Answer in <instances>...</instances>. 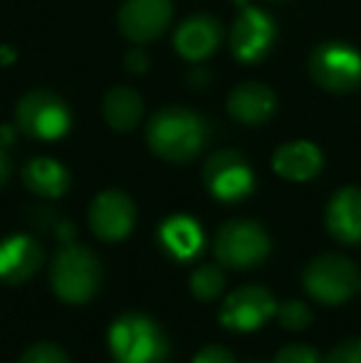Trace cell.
I'll return each mask as SVG.
<instances>
[{"label":"cell","mask_w":361,"mask_h":363,"mask_svg":"<svg viewBox=\"0 0 361 363\" xmlns=\"http://www.w3.org/2000/svg\"><path fill=\"white\" fill-rule=\"evenodd\" d=\"M149 146L156 156L171 163H186L203 151L208 141V126L198 114L181 106L164 109L149 121Z\"/></svg>","instance_id":"1"},{"label":"cell","mask_w":361,"mask_h":363,"mask_svg":"<svg viewBox=\"0 0 361 363\" xmlns=\"http://www.w3.org/2000/svg\"><path fill=\"white\" fill-rule=\"evenodd\" d=\"M274 314H277L279 324L289 331H302L312 324V311H309V306L297 299H289V301H284V304H279Z\"/></svg>","instance_id":"22"},{"label":"cell","mask_w":361,"mask_h":363,"mask_svg":"<svg viewBox=\"0 0 361 363\" xmlns=\"http://www.w3.org/2000/svg\"><path fill=\"white\" fill-rule=\"evenodd\" d=\"M136 220V208L131 198L121 191H104L91 201L89 208V228L96 238L106 242L124 240L131 233Z\"/></svg>","instance_id":"10"},{"label":"cell","mask_w":361,"mask_h":363,"mask_svg":"<svg viewBox=\"0 0 361 363\" xmlns=\"http://www.w3.org/2000/svg\"><path fill=\"white\" fill-rule=\"evenodd\" d=\"M18 129L38 141H55L67 134L70 109L52 91H30L15 109Z\"/></svg>","instance_id":"6"},{"label":"cell","mask_w":361,"mask_h":363,"mask_svg":"<svg viewBox=\"0 0 361 363\" xmlns=\"http://www.w3.org/2000/svg\"><path fill=\"white\" fill-rule=\"evenodd\" d=\"M226 289V274L213 264H203L191 274V291L196 299L211 301Z\"/></svg>","instance_id":"21"},{"label":"cell","mask_w":361,"mask_h":363,"mask_svg":"<svg viewBox=\"0 0 361 363\" xmlns=\"http://www.w3.org/2000/svg\"><path fill=\"white\" fill-rule=\"evenodd\" d=\"M309 74L327 91H352L361 82V55L342 43H327L309 57Z\"/></svg>","instance_id":"7"},{"label":"cell","mask_w":361,"mask_h":363,"mask_svg":"<svg viewBox=\"0 0 361 363\" xmlns=\"http://www.w3.org/2000/svg\"><path fill=\"white\" fill-rule=\"evenodd\" d=\"M109 351L116 363H166L169 339L149 316L124 314L109 329Z\"/></svg>","instance_id":"2"},{"label":"cell","mask_w":361,"mask_h":363,"mask_svg":"<svg viewBox=\"0 0 361 363\" xmlns=\"http://www.w3.org/2000/svg\"><path fill=\"white\" fill-rule=\"evenodd\" d=\"M203 181L211 196L223 203H233L245 198L255 186V178L248 161L238 151H218L206 161Z\"/></svg>","instance_id":"8"},{"label":"cell","mask_w":361,"mask_h":363,"mask_svg":"<svg viewBox=\"0 0 361 363\" xmlns=\"http://www.w3.org/2000/svg\"><path fill=\"white\" fill-rule=\"evenodd\" d=\"M159 240H161V247L174 259H181V262L193 259L203 247L201 228H198L196 220L186 216H174L164 220V225L159 230Z\"/></svg>","instance_id":"18"},{"label":"cell","mask_w":361,"mask_h":363,"mask_svg":"<svg viewBox=\"0 0 361 363\" xmlns=\"http://www.w3.org/2000/svg\"><path fill=\"white\" fill-rule=\"evenodd\" d=\"M43 264V247L30 235H13L0 242V282L23 284Z\"/></svg>","instance_id":"13"},{"label":"cell","mask_w":361,"mask_h":363,"mask_svg":"<svg viewBox=\"0 0 361 363\" xmlns=\"http://www.w3.org/2000/svg\"><path fill=\"white\" fill-rule=\"evenodd\" d=\"M270 252V238L252 220H228L216 235V257L223 267L250 269Z\"/></svg>","instance_id":"4"},{"label":"cell","mask_w":361,"mask_h":363,"mask_svg":"<svg viewBox=\"0 0 361 363\" xmlns=\"http://www.w3.org/2000/svg\"><path fill=\"white\" fill-rule=\"evenodd\" d=\"M274 40L270 15L257 8H245L231 33V50L240 62H257L267 55Z\"/></svg>","instance_id":"12"},{"label":"cell","mask_w":361,"mask_h":363,"mask_svg":"<svg viewBox=\"0 0 361 363\" xmlns=\"http://www.w3.org/2000/svg\"><path fill=\"white\" fill-rule=\"evenodd\" d=\"M272 168L287 181H309L322 168V151L309 141H292L274 151Z\"/></svg>","instance_id":"17"},{"label":"cell","mask_w":361,"mask_h":363,"mask_svg":"<svg viewBox=\"0 0 361 363\" xmlns=\"http://www.w3.org/2000/svg\"><path fill=\"white\" fill-rule=\"evenodd\" d=\"M257 363H260V361H257Z\"/></svg>","instance_id":"30"},{"label":"cell","mask_w":361,"mask_h":363,"mask_svg":"<svg viewBox=\"0 0 361 363\" xmlns=\"http://www.w3.org/2000/svg\"><path fill=\"white\" fill-rule=\"evenodd\" d=\"M193 363H238V361L226 346H206L203 351H198Z\"/></svg>","instance_id":"26"},{"label":"cell","mask_w":361,"mask_h":363,"mask_svg":"<svg viewBox=\"0 0 361 363\" xmlns=\"http://www.w3.org/2000/svg\"><path fill=\"white\" fill-rule=\"evenodd\" d=\"M304 289L322 304H342L359 289V272L342 255H322L312 259L302 274Z\"/></svg>","instance_id":"5"},{"label":"cell","mask_w":361,"mask_h":363,"mask_svg":"<svg viewBox=\"0 0 361 363\" xmlns=\"http://www.w3.org/2000/svg\"><path fill=\"white\" fill-rule=\"evenodd\" d=\"M274 311H277V304L270 291L250 284V287H240L228 294L221 309V324L231 331L245 334V331L260 329L270 316H274Z\"/></svg>","instance_id":"9"},{"label":"cell","mask_w":361,"mask_h":363,"mask_svg":"<svg viewBox=\"0 0 361 363\" xmlns=\"http://www.w3.org/2000/svg\"><path fill=\"white\" fill-rule=\"evenodd\" d=\"M18 363H70L67 354L55 344H35L20 356Z\"/></svg>","instance_id":"23"},{"label":"cell","mask_w":361,"mask_h":363,"mask_svg":"<svg viewBox=\"0 0 361 363\" xmlns=\"http://www.w3.org/2000/svg\"><path fill=\"white\" fill-rule=\"evenodd\" d=\"M274 111V94L265 84L245 82L228 96V114L240 124H262Z\"/></svg>","instance_id":"16"},{"label":"cell","mask_w":361,"mask_h":363,"mask_svg":"<svg viewBox=\"0 0 361 363\" xmlns=\"http://www.w3.org/2000/svg\"><path fill=\"white\" fill-rule=\"evenodd\" d=\"M8 176H10V161H8V156L0 151V186L8 181Z\"/></svg>","instance_id":"28"},{"label":"cell","mask_w":361,"mask_h":363,"mask_svg":"<svg viewBox=\"0 0 361 363\" xmlns=\"http://www.w3.org/2000/svg\"><path fill=\"white\" fill-rule=\"evenodd\" d=\"M274 363H322V356L307 344H292L277 351Z\"/></svg>","instance_id":"24"},{"label":"cell","mask_w":361,"mask_h":363,"mask_svg":"<svg viewBox=\"0 0 361 363\" xmlns=\"http://www.w3.org/2000/svg\"><path fill=\"white\" fill-rule=\"evenodd\" d=\"M327 363H361V339H349L334 346L327 356Z\"/></svg>","instance_id":"25"},{"label":"cell","mask_w":361,"mask_h":363,"mask_svg":"<svg viewBox=\"0 0 361 363\" xmlns=\"http://www.w3.org/2000/svg\"><path fill=\"white\" fill-rule=\"evenodd\" d=\"M99 259L84 245H67L55 255L50 284L62 301L84 304L99 287Z\"/></svg>","instance_id":"3"},{"label":"cell","mask_w":361,"mask_h":363,"mask_svg":"<svg viewBox=\"0 0 361 363\" xmlns=\"http://www.w3.org/2000/svg\"><path fill=\"white\" fill-rule=\"evenodd\" d=\"M174 43L183 60H188V62H201L208 55H213V50L221 43L218 20L208 18V15L188 18L186 23H181V28L176 30Z\"/></svg>","instance_id":"15"},{"label":"cell","mask_w":361,"mask_h":363,"mask_svg":"<svg viewBox=\"0 0 361 363\" xmlns=\"http://www.w3.org/2000/svg\"><path fill=\"white\" fill-rule=\"evenodd\" d=\"M141 96L129 86H116L104 96V119L111 129L116 131H131L141 119Z\"/></svg>","instance_id":"20"},{"label":"cell","mask_w":361,"mask_h":363,"mask_svg":"<svg viewBox=\"0 0 361 363\" xmlns=\"http://www.w3.org/2000/svg\"><path fill=\"white\" fill-rule=\"evenodd\" d=\"M359 291H361V279H359Z\"/></svg>","instance_id":"29"},{"label":"cell","mask_w":361,"mask_h":363,"mask_svg":"<svg viewBox=\"0 0 361 363\" xmlns=\"http://www.w3.org/2000/svg\"><path fill=\"white\" fill-rule=\"evenodd\" d=\"M126 67L131 69V72H141V69H146V55L141 52H131L129 57H126Z\"/></svg>","instance_id":"27"},{"label":"cell","mask_w":361,"mask_h":363,"mask_svg":"<svg viewBox=\"0 0 361 363\" xmlns=\"http://www.w3.org/2000/svg\"><path fill=\"white\" fill-rule=\"evenodd\" d=\"M171 13V0H126L119 10V28L131 43H149L166 30Z\"/></svg>","instance_id":"11"},{"label":"cell","mask_w":361,"mask_h":363,"mask_svg":"<svg viewBox=\"0 0 361 363\" xmlns=\"http://www.w3.org/2000/svg\"><path fill=\"white\" fill-rule=\"evenodd\" d=\"M23 183L43 198H60L70 188V173L55 158H33L23 168Z\"/></svg>","instance_id":"19"},{"label":"cell","mask_w":361,"mask_h":363,"mask_svg":"<svg viewBox=\"0 0 361 363\" xmlns=\"http://www.w3.org/2000/svg\"><path fill=\"white\" fill-rule=\"evenodd\" d=\"M327 230L344 245L361 242V191L342 188L327 206Z\"/></svg>","instance_id":"14"}]
</instances>
